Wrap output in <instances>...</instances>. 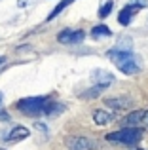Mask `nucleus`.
Instances as JSON below:
<instances>
[{
    "instance_id": "1",
    "label": "nucleus",
    "mask_w": 148,
    "mask_h": 150,
    "mask_svg": "<svg viewBox=\"0 0 148 150\" xmlns=\"http://www.w3.org/2000/svg\"><path fill=\"white\" fill-rule=\"evenodd\" d=\"M108 59L116 65V69L123 74H139L142 70V61L135 51L131 50H122V48H112L108 51Z\"/></svg>"
},
{
    "instance_id": "2",
    "label": "nucleus",
    "mask_w": 148,
    "mask_h": 150,
    "mask_svg": "<svg viewBox=\"0 0 148 150\" xmlns=\"http://www.w3.org/2000/svg\"><path fill=\"white\" fill-rule=\"evenodd\" d=\"M49 103V95H36V97H25L17 101V110H21L27 116H36V114H46Z\"/></svg>"
},
{
    "instance_id": "3",
    "label": "nucleus",
    "mask_w": 148,
    "mask_h": 150,
    "mask_svg": "<svg viewBox=\"0 0 148 150\" xmlns=\"http://www.w3.org/2000/svg\"><path fill=\"white\" fill-rule=\"evenodd\" d=\"M142 139V129L141 127H122L118 131H112L106 135V141L112 144H123V146H133Z\"/></svg>"
},
{
    "instance_id": "4",
    "label": "nucleus",
    "mask_w": 148,
    "mask_h": 150,
    "mask_svg": "<svg viewBox=\"0 0 148 150\" xmlns=\"http://www.w3.org/2000/svg\"><path fill=\"white\" fill-rule=\"evenodd\" d=\"M142 8H144V2H131V4H127V6H123L118 13V23L122 27H127L131 23V19H133Z\"/></svg>"
},
{
    "instance_id": "5",
    "label": "nucleus",
    "mask_w": 148,
    "mask_h": 150,
    "mask_svg": "<svg viewBox=\"0 0 148 150\" xmlns=\"http://www.w3.org/2000/svg\"><path fill=\"white\" fill-rule=\"evenodd\" d=\"M67 146L72 150H97L99 144L87 137H67Z\"/></svg>"
},
{
    "instance_id": "6",
    "label": "nucleus",
    "mask_w": 148,
    "mask_h": 150,
    "mask_svg": "<svg viewBox=\"0 0 148 150\" xmlns=\"http://www.w3.org/2000/svg\"><path fill=\"white\" fill-rule=\"evenodd\" d=\"M84 38H85L84 30H72V29H65L57 34V40H59L61 44H67V46L80 44V42H84Z\"/></svg>"
},
{
    "instance_id": "7",
    "label": "nucleus",
    "mask_w": 148,
    "mask_h": 150,
    "mask_svg": "<svg viewBox=\"0 0 148 150\" xmlns=\"http://www.w3.org/2000/svg\"><path fill=\"white\" fill-rule=\"evenodd\" d=\"M29 137V127H25V125H13V127L10 129V133L6 135V141L8 143H19V141L27 139Z\"/></svg>"
},
{
    "instance_id": "8",
    "label": "nucleus",
    "mask_w": 148,
    "mask_h": 150,
    "mask_svg": "<svg viewBox=\"0 0 148 150\" xmlns=\"http://www.w3.org/2000/svg\"><path fill=\"white\" fill-rule=\"evenodd\" d=\"M91 76H93V80L97 82V86H103V88H108V86L114 82V76H112L108 70H103V69H97V70H93L91 72Z\"/></svg>"
},
{
    "instance_id": "9",
    "label": "nucleus",
    "mask_w": 148,
    "mask_h": 150,
    "mask_svg": "<svg viewBox=\"0 0 148 150\" xmlns=\"http://www.w3.org/2000/svg\"><path fill=\"white\" fill-rule=\"evenodd\" d=\"M93 120H95V124H97V125H106L108 122L114 120V114H112L110 110H103V108H99V110H95V112H93Z\"/></svg>"
},
{
    "instance_id": "10",
    "label": "nucleus",
    "mask_w": 148,
    "mask_h": 150,
    "mask_svg": "<svg viewBox=\"0 0 148 150\" xmlns=\"http://www.w3.org/2000/svg\"><path fill=\"white\" fill-rule=\"evenodd\" d=\"M74 2H76V0H61V2L57 4L55 8H53V10L49 11V15H48V19H46V21H53V19H55L57 15H59L61 11L65 10V8H67V6H70V4H74Z\"/></svg>"
},
{
    "instance_id": "11",
    "label": "nucleus",
    "mask_w": 148,
    "mask_h": 150,
    "mask_svg": "<svg viewBox=\"0 0 148 150\" xmlns=\"http://www.w3.org/2000/svg\"><path fill=\"white\" fill-rule=\"evenodd\" d=\"M91 36L93 38H108V36H112V30L106 25H95L91 29Z\"/></svg>"
},
{
    "instance_id": "12",
    "label": "nucleus",
    "mask_w": 148,
    "mask_h": 150,
    "mask_svg": "<svg viewBox=\"0 0 148 150\" xmlns=\"http://www.w3.org/2000/svg\"><path fill=\"white\" fill-rule=\"evenodd\" d=\"M142 116H144V110H133L129 116H125V124L129 125H141L142 124Z\"/></svg>"
},
{
    "instance_id": "13",
    "label": "nucleus",
    "mask_w": 148,
    "mask_h": 150,
    "mask_svg": "<svg viewBox=\"0 0 148 150\" xmlns=\"http://www.w3.org/2000/svg\"><path fill=\"white\" fill-rule=\"evenodd\" d=\"M110 11H112V0H103L101 6H99V17L104 19Z\"/></svg>"
},
{
    "instance_id": "14",
    "label": "nucleus",
    "mask_w": 148,
    "mask_h": 150,
    "mask_svg": "<svg viewBox=\"0 0 148 150\" xmlns=\"http://www.w3.org/2000/svg\"><path fill=\"white\" fill-rule=\"evenodd\" d=\"M106 105L108 106H114V108H125V106L131 105V101L129 99H108Z\"/></svg>"
},
{
    "instance_id": "15",
    "label": "nucleus",
    "mask_w": 148,
    "mask_h": 150,
    "mask_svg": "<svg viewBox=\"0 0 148 150\" xmlns=\"http://www.w3.org/2000/svg\"><path fill=\"white\" fill-rule=\"evenodd\" d=\"M103 86H97V88H93V89H87V91H84V99H97V97H99V93L103 91Z\"/></svg>"
},
{
    "instance_id": "16",
    "label": "nucleus",
    "mask_w": 148,
    "mask_h": 150,
    "mask_svg": "<svg viewBox=\"0 0 148 150\" xmlns=\"http://www.w3.org/2000/svg\"><path fill=\"white\" fill-rule=\"evenodd\" d=\"M8 120H10V114H8L6 110L0 106V122H8Z\"/></svg>"
},
{
    "instance_id": "17",
    "label": "nucleus",
    "mask_w": 148,
    "mask_h": 150,
    "mask_svg": "<svg viewBox=\"0 0 148 150\" xmlns=\"http://www.w3.org/2000/svg\"><path fill=\"white\" fill-rule=\"evenodd\" d=\"M30 2H32V0H17V6H19V8H27Z\"/></svg>"
},
{
    "instance_id": "18",
    "label": "nucleus",
    "mask_w": 148,
    "mask_h": 150,
    "mask_svg": "<svg viewBox=\"0 0 148 150\" xmlns=\"http://www.w3.org/2000/svg\"><path fill=\"white\" fill-rule=\"evenodd\" d=\"M141 125H146L148 127V110H144V116H142V124Z\"/></svg>"
},
{
    "instance_id": "19",
    "label": "nucleus",
    "mask_w": 148,
    "mask_h": 150,
    "mask_svg": "<svg viewBox=\"0 0 148 150\" xmlns=\"http://www.w3.org/2000/svg\"><path fill=\"white\" fill-rule=\"evenodd\" d=\"M4 61H6V57H0V65H2V63H4Z\"/></svg>"
},
{
    "instance_id": "20",
    "label": "nucleus",
    "mask_w": 148,
    "mask_h": 150,
    "mask_svg": "<svg viewBox=\"0 0 148 150\" xmlns=\"http://www.w3.org/2000/svg\"><path fill=\"white\" fill-rule=\"evenodd\" d=\"M0 101H2V93H0Z\"/></svg>"
},
{
    "instance_id": "21",
    "label": "nucleus",
    "mask_w": 148,
    "mask_h": 150,
    "mask_svg": "<svg viewBox=\"0 0 148 150\" xmlns=\"http://www.w3.org/2000/svg\"><path fill=\"white\" fill-rule=\"evenodd\" d=\"M0 150H4V148H0Z\"/></svg>"
}]
</instances>
